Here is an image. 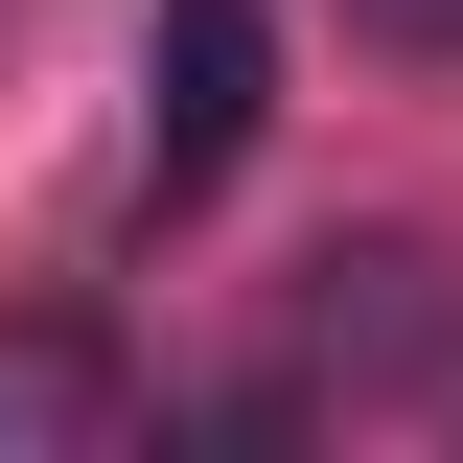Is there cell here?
<instances>
[{"instance_id": "6da1fadb", "label": "cell", "mask_w": 463, "mask_h": 463, "mask_svg": "<svg viewBox=\"0 0 463 463\" xmlns=\"http://www.w3.org/2000/svg\"><path fill=\"white\" fill-rule=\"evenodd\" d=\"M255 0H163L139 24V209H209L232 163H255Z\"/></svg>"}]
</instances>
